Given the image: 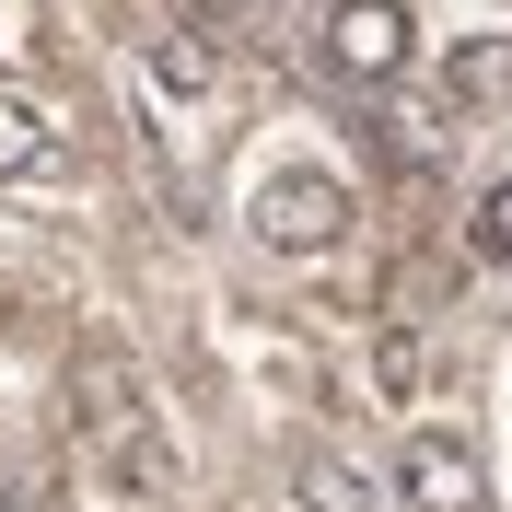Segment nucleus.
<instances>
[{"mask_svg": "<svg viewBox=\"0 0 512 512\" xmlns=\"http://www.w3.org/2000/svg\"><path fill=\"white\" fill-rule=\"evenodd\" d=\"M396 501L408 512H489V466L454 431H408L396 443Z\"/></svg>", "mask_w": 512, "mask_h": 512, "instance_id": "obj_4", "label": "nucleus"}, {"mask_svg": "<svg viewBox=\"0 0 512 512\" xmlns=\"http://www.w3.org/2000/svg\"><path fill=\"white\" fill-rule=\"evenodd\" d=\"M408 47H419L408 0H338V12H326V70H338V82H396Z\"/></svg>", "mask_w": 512, "mask_h": 512, "instance_id": "obj_3", "label": "nucleus"}, {"mask_svg": "<svg viewBox=\"0 0 512 512\" xmlns=\"http://www.w3.org/2000/svg\"><path fill=\"white\" fill-rule=\"evenodd\" d=\"M373 384H384V396H408V384H419V338H408V326L373 350Z\"/></svg>", "mask_w": 512, "mask_h": 512, "instance_id": "obj_10", "label": "nucleus"}, {"mask_svg": "<svg viewBox=\"0 0 512 512\" xmlns=\"http://www.w3.org/2000/svg\"><path fill=\"white\" fill-rule=\"evenodd\" d=\"M291 501L303 512H373V489H361L338 454H303V466H291Z\"/></svg>", "mask_w": 512, "mask_h": 512, "instance_id": "obj_7", "label": "nucleus"}, {"mask_svg": "<svg viewBox=\"0 0 512 512\" xmlns=\"http://www.w3.org/2000/svg\"><path fill=\"white\" fill-rule=\"evenodd\" d=\"M256 245L268 256H326L338 245V233H350V187H338V175H315V163H291V175H268V187H256Z\"/></svg>", "mask_w": 512, "mask_h": 512, "instance_id": "obj_2", "label": "nucleus"}, {"mask_svg": "<svg viewBox=\"0 0 512 512\" xmlns=\"http://www.w3.org/2000/svg\"><path fill=\"white\" fill-rule=\"evenodd\" d=\"M35 163H47V117H35L24 94H0V187H12V175H35Z\"/></svg>", "mask_w": 512, "mask_h": 512, "instance_id": "obj_8", "label": "nucleus"}, {"mask_svg": "<svg viewBox=\"0 0 512 512\" xmlns=\"http://www.w3.org/2000/svg\"><path fill=\"white\" fill-rule=\"evenodd\" d=\"M443 94L466 105V117H478V105H512V35H466L443 59Z\"/></svg>", "mask_w": 512, "mask_h": 512, "instance_id": "obj_5", "label": "nucleus"}, {"mask_svg": "<svg viewBox=\"0 0 512 512\" xmlns=\"http://www.w3.org/2000/svg\"><path fill=\"white\" fill-rule=\"evenodd\" d=\"M70 419H82L94 478H117L128 501H175V443H163V419H152V384L128 373L117 350H94L70 373Z\"/></svg>", "mask_w": 512, "mask_h": 512, "instance_id": "obj_1", "label": "nucleus"}, {"mask_svg": "<svg viewBox=\"0 0 512 512\" xmlns=\"http://www.w3.org/2000/svg\"><path fill=\"white\" fill-rule=\"evenodd\" d=\"M0 512H12V489H0Z\"/></svg>", "mask_w": 512, "mask_h": 512, "instance_id": "obj_12", "label": "nucleus"}, {"mask_svg": "<svg viewBox=\"0 0 512 512\" xmlns=\"http://www.w3.org/2000/svg\"><path fill=\"white\" fill-rule=\"evenodd\" d=\"M198 12H210V24H256V12H268V0H198Z\"/></svg>", "mask_w": 512, "mask_h": 512, "instance_id": "obj_11", "label": "nucleus"}, {"mask_svg": "<svg viewBox=\"0 0 512 512\" xmlns=\"http://www.w3.org/2000/svg\"><path fill=\"white\" fill-rule=\"evenodd\" d=\"M466 256H489V268H512V175L478 198V222H466Z\"/></svg>", "mask_w": 512, "mask_h": 512, "instance_id": "obj_9", "label": "nucleus"}, {"mask_svg": "<svg viewBox=\"0 0 512 512\" xmlns=\"http://www.w3.org/2000/svg\"><path fill=\"white\" fill-rule=\"evenodd\" d=\"M152 82H163V94H210V82H222V47H210L198 24H175L152 47Z\"/></svg>", "mask_w": 512, "mask_h": 512, "instance_id": "obj_6", "label": "nucleus"}]
</instances>
